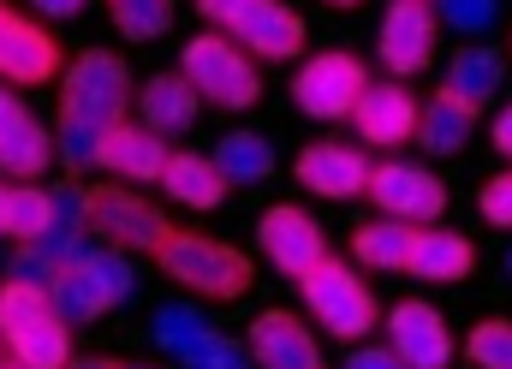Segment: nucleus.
Returning a JSON list of instances; mask_svg holds the SVG:
<instances>
[{"label":"nucleus","instance_id":"nucleus-27","mask_svg":"<svg viewBox=\"0 0 512 369\" xmlns=\"http://www.w3.org/2000/svg\"><path fill=\"white\" fill-rule=\"evenodd\" d=\"M215 328H209V316L197 310V304H161L155 316H149V340L167 352V358H185L191 346H203Z\"/></svg>","mask_w":512,"mask_h":369},{"label":"nucleus","instance_id":"nucleus-23","mask_svg":"<svg viewBox=\"0 0 512 369\" xmlns=\"http://www.w3.org/2000/svg\"><path fill=\"white\" fill-rule=\"evenodd\" d=\"M501 84H507V60H501V48L471 42V48H459V54H453V66H447V90H453V96H465L471 108H489Z\"/></svg>","mask_w":512,"mask_h":369},{"label":"nucleus","instance_id":"nucleus-2","mask_svg":"<svg viewBox=\"0 0 512 369\" xmlns=\"http://www.w3.org/2000/svg\"><path fill=\"white\" fill-rule=\"evenodd\" d=\"M0 340H6V358H18L30 369L72 364V322L54 310L48 286H30V280L0 286Z\"/></svg>","mask_w":512,"mask_h":369},{"label":"nucleus","instance_id":"nucleus-14","mask_svg":"<svg viewBox=\"0 0 512 369\" xmlns=\"http://www.w3.org/2000/svg\"><path fill=\"white\" fill-rule=\"evenodd\" d=\"M352 125H358L364 143H376V149H399V143H417L423 108H417V96H411L399 78H382V84L364 90V102H358Z\"/></svg>","mask_w":512,"mask_h":369},{"label":"nucleus","instance_id":"nucleus-15","mask_svg":"<svg viewBox=\"0 0 512 369\" xmlns=\"http://www.w3.org/2000/svg\"><path fill=\"white\" fill-rule=\"evenodd\" d=\"M227 36H233L245 54H256V60H298L304 42H310L304 18H298L286 0H251V12H245Z\"/></svg>","mask_w":512,"mask_h":369},{"label":"nucleus","instance_id":"nucleus-35","mask_svg":"<svg viewBox=\"0 0 512 369\" xmlns=\"http://www.w3.org/2000/svg\"><path fill=\"white\" fill-rule=\"evenodd\" d=\"M477 215H483L489 227L512 233V173H495V179H483V191H477Z\"/></svg>","mask_w":512,"mask_h":369},{"label":"nucleus","instance_id":"nucleus-36","mask_svg":"<svg viewBox=\"0 0 512 369\" xmlns=\"http://www.w3.org/2000/svg\"><path fill=\"white\" fill-rule=\"evenodd\" d=\"M48 233H90V191L84 185L54 191V227Z\"/></svg>","mask_w":512,"mask_h":369},{"label":"nucleus","instance_id":"nucleus-30","mask_svg":"<svg viewBox=\"0 0 512 369\" xmlns=\"http://www.w3.org/2000/svg\"><path fill=\"white\" fill-rule=\"evenodd\" d=\"M48 292H54V310H60L72 328H90V322L108 310V304H102V292L90 286V274H84V268H66V274H60Z\"/></svg>","mask_w":512,"mask_h":369},{"label":"nucleus","instance_id":"nucleus-11","mask_svg":"<svg viewBox=\"0 0 512 369\" xmlns=\"http://www.w3.org/2000/svg\"><path fill=\"white\" fill-rule=\"evenodd\" d=\"M298 185L328 197V203H346V197H370V179H376V161L352 143H310L298 155Z\"/></svg>","mask_w":512,"mask_h":369},{"label":"nucleus","instance_id":"nucleus-24","mask_svg":"<svg viewBox=\"0 0 512 369\" xmlns=\"http://www.w3.org/2000/svg\"><path fill=\"white\" fill-rule=\"evenodd\" d=\"M471 131H477V108L465 102V96H453V90H441L429 108H423V125H417V143L429 149V155H459L465 143H471Z\"/></svg>","mask_w":512,"mask_h":369},{"label":"nucleus","instance_id":"nucleus-44","mask_svg":"<svg viewBox=\"0 0 512 369\" xmlns=\"http://www.w3.org/2000/svg\"><path fill=\"white\" fill-rule=\"evenodd\" d=\"M0 369H30V364H18V358H6V364H0Z\"/></svg>","mask_w":512,"mask_h":369},{"label":"nucleus","instance_id":"nucleus-43","mask_svg":"<svg viewBox=\"0 0 512 369\" xmlns=\"http://www.w3.org/2000/svg\"><path fill=\"white\" fill-rule=\"evenodd\" d=\"M6 203H12V185H0V233H6Z\"/></svg>","mask_w":512,"mask_h":369},{"label":"nucleus","instance_id":"nucleus-48","mask_svg":"<svg viewBox=\"0 0 512 369\" xmlns=\"http://www.w3.org/2000/svg\"><path fill=\"white\" fill-rule=\"evenodd\" d=\"M0 352H6V340H0Z\"/></svg>","mask_w":512,"mask_h":369},{"label":"nucleus","instance_id":"nucleus-37","mask_svg":"<svg viewBox=\"0 0 512 369\" xmlns=\"http://www.w3.org/2000/svg\"><path fill=\"white\" fill-rule=\"evenodd\" d=\"M197 12H203V24H215V30H233V24L251 12V0H197Z\"/></svg>","mask_w":512,"mask_h":369},{"label":"nucleus","instance_id":"nucleus-40","mask_svg":"<svg viewBox=\"0 0 512 369\" xmlns=\"http://www.w3.org/2000/svg\"><path fill=\"white\" fill-rule=\"evenodd\" d=\"M42 18H72V12H84V0H30Z\"/></svg>","mask_w":512,"mask_h":369},{"label":"nucleus","instance_id":"nucleus-25","mask_svg":"<svg viewBox=\"0 0 512 369\" xmlns=\"http://www.w3.org/2000/svg\"><path fill=\"white\" fill-rule=\"evenodd\" d=\"M54 155H60V137L36 120V114L18 125V131H6V137H0V173H6V179H18V185L42 179Z\"/></svg>","mask_w":512,"mask_h":369},{"label":"nucleus","instance_id":"nucleus-32","mask_svg":"<svg viewBox=\"0 0 512 369\" xmlns=\"http://www.w3.org/2000/svg\"><path fill=\"white\" fill-rule=\"evenodd\" d=\"M465 358L477 369H512V322H501V316L477 322L471 340H465Z\"/></svg>","mask_w":512,"mask_h":369},{"label":"nucleus","instance_id":"nucleus-47","mask_svg":"<svg viewBox=\"0 0 512 369\" xmlns=\"http://www.w3.org/2000/svg\"><path fill=\"white\" fill-rule=\"evenodd\" d=\"M507 274H512V256H507Z\"/></svg>","mask_w":512,"mask_h":369},{"label":"nucleus","instance_id":"nucleus-5","mask_svg":"<svg viewBox=\"0 0 512 369\" xmlns=\"http://www.w3.org/2000/svg\"><path fill=\"white\" fill-rule=\"evenodd\" d=\"M179 72L197 84V96L209 102V108H256V96H262V78H256L251 54L221 30H203V36H191L185 42V54H179Z\"/></svg>","mask_w":512,"mask_h":369},{"label":"nucleus","instance_id":"nucleus-16","mask_svg":"<svg viewBox=\"0 0 512 369\" xmlns=\"http://www.w3.org/2000/svg\"><path fill=\"white\" fill-rule=\"evenodd\" d=\"M256 369H322V352H316V334L304 328V316L292 310H262L245 334Z\"/></svg>","mask_w":512,"mask_h":369},{"label":"nucleus","instance_id":"nucleus-42","mask_svg":"<svg viewBox=\"0 0 512 369\" xmlns=\"http://www.w3.org/2000/svg\"><path fill=\"white\" fill-rule=\"evenodd\" d=\"M66 369H126V364H114V358H72Z\"/></svg>","mask_w":512,"mask_h":369},{"label":"nucleus","instance_id":"nucleus-10","mask_svg":"<svg viewBox=\"0 0 512 369\" xmlns=\"http://www.w3.org/2000/svg\"><path fill=\"white\" fill-rule=\"evenodd\" d=\"M256 245H262V256H268L286 280H304L316 262H328V233H322V221L304 215L298 203H274V209L262 215V227H256Z\"/></svg>","mask_w":512,"mask_h":369},{"label":"nucleus","instance_id":"nucleus-4","mask_svg":"<svg viewBox=\"0 0 512 369\" xmlns=\"http://www.w3.org/2000/svg\"><path fill=\"white\" fill-rule=\"evenodd\" d=\"M298 292H304V310L316 316V328H328L334 340H364V334H376V322H387L382 304H376V292H370V280H358L352 274V262H340V256H328V262H316L304 280H292Z\"/></svg>","mask_w":512,"mask_h":369},{"label":"nucleus","instance_id":"nucleus-46","mask_svg":"<svg viewBox=\"0 0 512 369\" xmlns=\"http://www.w3.org/2000/svg\"><path fill=\"white\" fill-rule=\"evenodd\" d=\"M126 369H155V364H126Z\"/></svg>","mask_w":512,"mask_h":369},{"label":"nucleus","instance_id":"nucleus-45","mask_svg":"<svg viewBox=\"0 0 512 369\" xmlns=\"http://www.w3.org/2000/svg\"><path fill=\"white\" fill-rule=\"evenodd\" d=\"M328 6H364V0H328Z\"/></svg>","mask_w":512,"mask_h":369},{"label":"nucleus","instance_id":"nucleus-34","mask_svg":"<svg viewBox=\"0 0 512 369\" xmlns=\"http://www.w3.org/2000/svg\"><path fill=\"white\" fill-rule=\"evenodd\" d=\"M185 369H251V346L245 340H227V334H209L203 346H191L185 358H179Z\"/></svg>","mask_w":512,"mask_h":369},{"label":"nucleus","instance_id":"nucleus-49","mask_svg":"<svg viewBox=\"0 0 512 369\" xmlns=\"http://www.w3.org/2000/svg\"><path fill=\"white\" fill-rule=\"evenodd\" d=\"M429 6H435V0H429Z\"/></svg>","mask_w":512,"mask_h":369},{"label":"nucleus","instance_id":"nucleus-38","mask_svg":"<svg viewBox=\"0 0 512 369\" xmlns=\"http://www.w3.org/2000/svg\"><path fill=\"white\" fill-rule=\"evenodd\" d=\"M346 369H411L393 346H358V352H346Z\"/></svg>","mask_w":512,"mask_h":369},{"label":"nucleus","instance_id":"nucleus-17","mask_svg":"<svg viewBox=\"0 0 512 369\" xmlns=\"http://www.w3.org/2000/svg\"><path fill=\"white\" fill-rule=\"evenodd\" d=\"M197 108H203V96L185 72H155L149 84H137V125H149L161 137H185L197 125Z\"/></svg>","mask_w":512,"mask_h":369},{"label":"nucleus","instance_id":"nucleus-41","mask_svg":"<svg viewBox=\"0 0 512 369\" xmlns=\"http://www.w3.org/2000/svg\"><path fill=\"white\" fill-rule=\"evenodd\" d=\"M495 149H501V155H512V102L501 108V120H495Z\"/></svg>","mask_w":512,"mask_h":369},{"label":"nucleus","instance_id":"nucleus-9","mask_svg":"<svg viewBox=\"0 0 512 369\" xmlns=\"http://www.w3.org/2000/svg\"><path fill=\"white\" fill-rule=\"evenodd\" d=\"M435 6L429 0H393L376 24V54H382L387 78H417L429 60H435Z\"/></svg>","mask_w":512,"mask_h":369},{"label":"nucleus","instance_id":"nucleus-18","mask_svg":"<svg viewBox=\"0 0 512 369\" xmlns=\"http://www.w3.org/2000/svg\"><path fill=\"white\" fill-rule=\"evenodd\" d=\"M161 185H167V197H173L179 209H197V215L221 209L227 191H233V179H227V173L215 167V155H203V149H173Z\"/></svg>","mask_w":512,"mask_h":369},{"label":"nucleus","instance_id":"nucleus-39","mask_svg":"<svg viewBox=\"0 0 512 369\" xmlns=\"http://www.w3.org/2000/svg\"><path fill=\"white\" fill-rule=\"evenodd\" d=\"M24 120H30V108L18 102V90H6V84H0V137H6V131H18Z\"/></svg>","mask_w":512,"mask_h":369},{"label":"nucleus","instance_id":"nucleus-12","mask_svg":"<svg viewBox=\"0 0 512 369\" xmlns=\"http://www.w3.org/2000/svg\"><path fill=\"white\" fill-rule=\"evenodd\" d=\"M48 78H60V42L36 18H18L0 0V84H48Z\"/></svg>","mask_w":512,"mask_h":369},{"label":"nucleus","instance_id":"nucleus-28","mask_svg":"<svg viewBox=\"0 0 512 369\" xmlns=\"http://www.w3.org/2000/svg\"><path fill=\"white\" fill-rule=\"evenodd\" d=\"M78 268L90 274V286L102 292V304H108V310H114V304H126L131 292H137V268H131L126 250H114V245H96Z\"/></svg>","mask_w":512,"mask_h":369},{"label":"nucleus","instance_id":"nucleus-26","mask_svg":"<svg viewBox=\"0 0 512 369\" xmlns=\"http://www.w3.org/2000/svg\"><path fill=\"white\" fill-rule=\"evenodd\" d=\"M215 167L233 179V185H268L274 179V143L256 137V131H227L215 143Z\"/></svg>","mask_w":512,"mask_h":369},{"label":"nucleus","instance_id":"nucleus-7","mask_svg":"<svg viewBox=\"0 0 512 369\" xmlns=\"http://www.w3.org/2000/svg\"><path fill=\"white\" fill-rule=\"evenodd\" d=\"M179 227L155 209V203H143L137 191L126 185H96L90 191V239L96 245H114V250H149V256H161V245L173 239Z\"/></svg>","mask_w":512,"mask_h":369},{"label":"nucleus","instance_id":"nucleus-29","mask_svg":"<svg viewBox=\"0 0 512 369\" xmlns=\"http://www.w3.org/2000/svg\"><path fill=\"white\" fill-rule=\"evenodd\" d=\"M54 227V191L42 185H12V203H6V239L30 245Z\"/></svg>","mask_w":512,"mask_h":369},{"label":"nucleus","instance_id":"nucleus-13","mask_svg":"<svg viewBox=\"0 0 512 369\" xmlns=\"http://www.w3.org/2000/svg\"><path fill=\"white\" fill-rule=\"evenodd\" d=\"M387 346L411 369H453V352H459L447 322H441V310L423 304V298H405V304L387 310Z\"/></svg>","mask_w":512,"mask_h":369},{"label":"nucleus","instance_id":"nucleus-19","mask_svg":"<svg viewBox=\"0 0 512 369\" xmlns=\"http://www.w3.org/2000/svg\"><path fill=\"white\" fill-rule=\"evenodd\" d=\"M167 161H173V149H167V137L161 131H149V125H114L108 131V143H102V167L108 173H120L131 185H149V179H161L167 173Z\"/></svg>","mask_w":512,"mask_h":369},{"label":"nucleus","instance_id":"nucleus-31","mask_svg":"<svg viewBox=\"0 0 512 369\" xmlns=\"http://www.w3.org/2000/svg\"><path fill=\"white\" fill-rule=\"evenodd\" d=\"M108 12L126 42H155L173 24V0H108Z\"/></svg>","mask_w":512,"mask_h":369},{"label":"nucleus","instance_id":"nucleus-20","mask_svg":"<svg viewBox=\"0 0 512 369\" xmlns=\"http://www.w3.org/2000/svg\"><path fill=\"white\" fill-rule=\"evenodd\" d=\"M96 250L90 233H42V239H30V245L12 250V262H6V280H30V286H54L66 268H78L84 256Z\"/></svg>","mask_w":512,"mask_h":369},{"label":"nucleus","instance_id":"nucleus-6","mask_svg":"<svg viewBox=\"0 0 512 369\" xmlns=\"http://www.w3.org/2000/svg\"><path fill=\"white\" fill-rule=\"evenodd\" d=\"M364 90H370V72H364V60L346 54V48L310 54V60L298 66V78H292V102H298V114H310V120H352L358 102H364Z\"/></svg>","mask_w":512,"mask_h":369},{"label":"nucleus","instance_id":"nucleus-1","mask_svg":"<svg viewBox=\"0 0 512 369\" xmlns=\"http://www.w3.org/2000/svg\"><path fill=\"white\" fill-rule=\"evenodd\" d=\"M137 108V84L131 66L114 48H84L66 78H60V167L66 173H90L102 167V143L114 125H126V114Z\"/></svg>","mask_w":512,"mask_h":369},{"label":"nucleus","instance_id":"nucleus-8","mask_svg":"<svg viewBox=\"0 0 512 369\" xmlns=\"http://www.w3.org/2000/svg\"><path fill=\"white\" fill-rule=\"evenodd\" d=\"M370 203L382 209L387 221H411V227H441L447 215V185L417 167V161H382L370 179Z\"/></svg>","mask_w":512,"mask_h":369},{"label":"nucleus","instance_id":"nucleus-22","mask_svg":"<svg viewBox=\"0 0 512 369\" xmlns=\"http://www.w3.org/2000/svg\"><path fill=\"white\" fill-rule=\"evenodd\" d=\"M477 268V250L465 233H453V227H423L417 233V250H411V274L417 280H435V286H453V280H465Z\"/></svg>","mask_w":512,"mask_h":369},{"label":"nucleus","instance_id":"nucleus-33","mask_svg":"<svg viewBox=\"0 0 512 369\" xmlns=\"http://www.w3.org/2000/svg\"><path fill=\"white\" fill-rule=\"evenodd\" d=\"M435 18L459 36H483V30H495L501 0H435Z\"/></svg>","mask_w":512,"mask_h":369},{"label":"nucleus","instance_id":"nucleus-21","mask_svg":"<svg viewBox=\"0 0 512 369\" xmlns=\"http://www.w3.org/2000/svg\"><path fill=\"white\" fill-rule=\"evenodd\" d=\"M417 233L423 227H411V221H364L358 233H352V256L364 262V268H376V274H411V250H417Z\"/></svg>","mask_w":512,"mask_h":369},{"label":"nucleus","instance_id":"nucleus-3","mask_svg":"<svg viewBox=\"0 0 512 369\" xmlns=\"http://www.w3.org/2000/svg\"><path fill=\"white\" fill-rule=\"evenodd\" d=\"M161 274L167 280H179L191 298H215V304H233V298H245L256 280L251 256L233 245H221V239H203V233H173L167 245H161Z\"/></svg>","mask_w":512,"mask_h":369}]
</instances>
